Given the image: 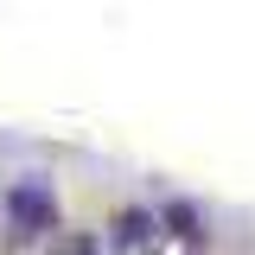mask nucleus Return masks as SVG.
<instances>
[{"mask_svg":"<svg viewBox=\"0 0 255 255\" xmlns=\"http://www.w3.org/2000/svg\"><path fill=\"white\" fill-rule=\"evenodd\" d=\"M45 230H58V198L38 172H26L6 191V249H32Z\"/></svg>","mask_w":255,"mask_h":255,"instance_id":"nucleus-1","label":"nucleus"},{"mask_svg":"<svg viewBox=\"0 0 255 255\" xmlns=\"http://www.w3.org/2000/svg\"><path fill=\"white\" fill-rule=\"evenodd\" d=\"M147 236H153V217H147V211H122V217L109 223V243H115V255H128V249H140Z\"/></svg>","mask_w":255,"mask_h":255,"instance_id":"nucleus-2","label":"nucleus"},{"mask_svg":"<svg viewBox=\"0 0 255 255\" xmlns=\"http://www.w3.org/2000/svg\"><path fill=\"white\" fill-rule=\"evenodd\" d=\"M166 223H172V236H185V243H198V217H191L185 204H166Z\"/></svg>","mask_w":255,"mask_h":255,"instance_id":"nucleus-3","label":"nucleus"},{"mask_svg":"<svg viewBox=\"0 0 255 255\" xmlns=\"http://www.w3.org/2000/svg\"><path fill=\"white\" fill-rule=\"evenodd\" d=\"M70 249H77V255H96V243H70Z\"/></svg>","mask_w":255,"mask_h":255,"instance_id":"nucleus-4","label":"nucleus"},{"mask_svg":"<svg viewBox=\"0 0 255 255\" xmlns=\"http://www.w3.org/2000/svg\"><path fill=\"white\" fill-rule=\"evenodd\" d=\"M0 211H6V198H0Z\"/></svg>","mask_w":255,"mask_h":255,"instance_id":"nucleus-5","label":"nucleus"}]
</instances>
